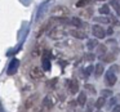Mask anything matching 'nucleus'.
I'll return each instance as SVG.
<instances>
[{"label": "nucleus", "mask_w": 120, "mask_h": 112, "mask_svg": "<svg viewBox=\"0 0 120 112\" xmlns=\"http://www.w3.org/2000/svg\"><path fill=\"white\" fill-rule=\"evenodd\" d=\"M38 99H39V94H31L30 97H27V99L25 101V108L27 109L32 108L35 106V103L38 102Z\"/></svg>", "instance_id": "f257e3e1"}, {"label": "nucleus", "mask_w": 120, "mask_h": 112, "mask_svg": "<svg viewBox=\"0 0 120 112\" xmlns=\"http://www.w3.org/2000/svg\"><path fill=\"white\" fill-rule=\"evenodd\" d=\"M18 65H19V61L17 59V58H13V59L11 61V63H9V66H8V70H7L8 75H14V73L17 72Z\"/></svg>", "instance_id": "f03ea898"}, {"label": "nucleus", "mask_w": 120, "mask_h": 112, "mask_svg": "<svg viewBox=\"0 0 120 112\" xmlns=\"http://www.w3.org/2000/svg\"><path fill=\"white\" fill-rule=\"evenodd\" d=\"M53 13L58 14V17H67L68 13H70V11L63 5H58V7H56V8L53 9Z\"/></svg>", "instance_id": "7ed1b4c3"}, {"label": "nucleus", "mask_w": 120, "mask_h": 112, "mask_svg": "<svg viewBox=\"0 0 120 112\" xmlns=\"http://www.w3.org/2000/svg\"><path fill=\"white\" fill-rule=\"evenodd\" d=\"M92 31H93V35L96 37H98V39H103L105 36H106V32H105V30L102 29L99 25H94L93 29H92Z\"/></svg>", "instance_id": "20e7f679"}, {"label": "nucleus", "mask_w": 120, "mask_h": 112, "mask_svg": "<svg viewBox=\"0 0 120 112\" xmlns=\"http://www.w3.org/2000/svg\"><path fill=\"white\" fill-rule=\"evenodd\" d=\"M43 70L41 68H39V67H32L31 68V71H30V76H31L32 79H40V77H43Z\"/></svg>", "instance_id": "39448f33"}, {"label": "nucleus", "mask_w": 120, "mask_h": 112, "mask_svg": "<svg viewBox=\"0 0 120 112\" xmlns=\"http://www.w3.org/2000/svg\"><path fill=\"white\" fill-rule=\"evenodd\" d=\"M106 83H107V85H115L116 84V76H115V73H112V71H107V73H106Z\"/></svg>", "instance_id": "423d86ee"}, {"label": "nucleus", "mask_w": 120, "mask_h": 112, "mask_svg": "<svg viewBox=\"0 0 120 112\" xmlns=\"http://www.w3.org/2000/svg\"><path fill=\"white\" fill-rule=\"evenodd\" d=\"M52 101H50V98H48V97H45L44 101H43V104H41V112H49V109L52 108Z\"/></svg>", "instance_id": "0eeeda50"}, {"label": "nucleus", "mask_w": 120, "mask_h": 112, "mask_svg": "<svg viewBox=\"0 0 120 112\" xmlns=\"http://www.w3.org/2000/svg\"><path fill=\"white\" fill-rule=\"evenodd\" d=\"M65 36V32L62 31V30H52V31L49 32V37L50 39H61V37Z\"/></svg>", "instance_id": "6e6552de"}, {"label": "nucleus", "mask_w": 120, "mask_h": 112, "mask_svg": "<svg viewBox=\"0 0 120 112\" xmlns=\"http://www.w3.org/2000/svg\"><path fill=\"white\" fill-rule=\"evenodd\" d=\"M68 89L72 94H76L79 91V83L76 80H71L68 81Z\"/></svg>", "instance_id": "1a4fd4ad"}, {"label": "nucleus", "mask_w": 120, "mask_h": 112, "mask_svg": "<svg viewBox=\"0 0 120 112\" xmlns=\"http://www.w3.org/2000/svg\"><path fill=\"white\" fill-rule=\"evenodd\" d=\"M70 34L72 35L74 37H76V39H85V37H86L85 32L79 31V30H72V31H70Z\"/></svg>", "instance_id": "9d476101"}, {"label": "nucleus", "mask_w": 120, "mask_h": 112, "mask_svg": "<svg viewBox=\"0 0 120 112\" xmlns=\"http://www.w3.org/2000/svg\"><path fill=\"white\" fill-rule=\"evenodd\" d=\"M86 103V94L85 93H79V97H78V104L79 106H84Z\"/></svg>", "instance_id": "9b49d317"}, {"label": "nucleus", "mask_w": 120, "mask_h": 112, "mask_svg": "<svg viewBox=\"0 0 120 112\" xmlns=\"http://www.w3.org/2000/svg\"><path fill=\"white\" fill-rule=\"evenodd\" d=\"M105 103H106V99H105V97H99V98L96 101V104H94V106H96L97 109H99V108H102V107L105 106Z\"/></svg>", "instance_id": "f8f14e48"}, {"label": "nucleus", "mask_w": 120, "mask_h": 112, "mask_svg": "<svg viewBox=\"0 0 120 112\" xmlns=\"http://www.w3.org/2000/svg\"><path fill=\"white\" fill-rule=\"evenodd\" d=\"M102 61H103V62H106V63H111V62H114V61H115V55L107 53L105 57H102Z\"/></svg>", "instance_id": "ddd939ff"}, {"label": "nucleus", "mask_w": 120, "mask_h": 112, "mask_svg": "<svg viewBox=\"0 0 120 112\" xmlns=\"http://www.w3.org/2000/svg\"><path fill=\"white\" fill-rule=\"evenodd\" d=\"M97 52H98V54H99V55L106 54V53H107V48H106V45H103V44L97 45Z\"/></svg>", "instance_id": "4468645a"}, {"label": "nucleus", "mask_w": 120, "mask_h": 112, "mask_svg": "<svg viewBox=\"0 0 120 112\" xmlns=\"http://www.w3.org/2000/svg\"><path fill=\"white\" fill-rule=\"evenodd\" d=\"M43 68H44V71H48L50 68V62L47 57L43 58Z\"/></svg>", "instance_id": "2eb2a0df"}, {"label": "nucleus", "mask_w": 120, "mask_h": 112, "mask_svg": "<svg viewBox=\"0 0 120 112\" xmlns=\"http://www.w3.org/2000/svg\"><path fill=\"white\" fill-rule=\"evenodd\" d=\"M71 23H72L74 26H76V27H81V26H83V23H81V21L78 18V17H74V18L71 19Z\"/></svg>", "instance_id": "dca6fc26"}, {"label": "nucleus", "mask_w": 120, "mask_h": 112, "mask_svg": "<svg viewBox=\"0 0 120 112\" xmlns=\"http://www.w3.org/2000/svg\"><path fill=\"white\" fill-rule=\"evenodd\" d=\"M48 26H49V22H48V23H45L44 26H41V29H40V30H39V32H38V37H40L43 34H44V32H45V30L48 29Z\"/></svg>", "instance_id": "f3484780"}, {"label": "nucleus", "mask_w": 120, "mask_h": 112, "mask_svg": "<svg viewBox=\"0 0 120 112\" xmlns=\"http://www.w3.org/2000/svg\"><path fill=\"white\" fill-rule=\"evenodd\" d=\"M94 21L96 22H102V23H107V22H110V19L107 18V17H97V18H94Z\"/></svg>", "instance_id": "a211bd4d"}, {"label": "nucleus", "mask_w": 120, "mask_h": 112, "mask_svg": "<svg viewBox=\"0 0 120 112\" xmlns=\"http://www.w3.org/2000/svg\"><path fill=\"white\" fill-rule=\"evenodd\" d=\"M88 4H89V0H80V1L76 3V7H78V8H81V7H85V5H88Z\"/></svg>", "instance_id": "6ab92c4d"}, {"label": "nucleus", "mask_w": 120, "mask_h": 112, "mask_svg": "<svg viewBox=\"0 0 120 112\" xmlns=\"http://www.w3.org/2000/svg\"><path fill=\"white\" fill-rule=\"evenodd\" d=\"M94 68H96V75L97 76H99L102 72H103V66H102V65H97Z\"/></svg>", "instance_id": "aec40b11"}, {"label": "nucleus", "mask_w": 120, "mask_h": 112, "mask_svg": "<svg viewBox=\"0 0 120 112\" xmlns=\"http://www.w3.org/2000/svg\"><path fill=\"white\" fill-rule=\"evenodd\" d=\"M99 12H101L102 14H107L110 12V9H109V7H107V5H103L101 9H99Z\"/></svg>", "instance_id": "412c9836"}, {"label": "nucleus", "mask_w": 120, "mask_h": 112, "mask_svg": "<svg viewBox=\"0 0 120 112\" xmlns=\"http://www.w3.org/2000/svg\"><path fill=\"white\" fill-rule=\"evenodd\" d=\"M93 68H94L93 66H92V65H89L88 67L85 68V75H90V73L93 72Z\"/></svg>", "instance_id": "4be33fe9"}, {"label": "nucleus", "mask_w": 120, "mask_h": 112, "mask_svg": "<svg viewBox=\"0 0 120 112\" xmlns=\"http://www.w3.org/2000/svg\"><path fill=\"white\" fill-rule=\"evenodd\" d=\"M96 40H89V41H88V48H89V49H93V48L94 47H96Z\"/></svg>", "instance_id": "5701e85b"}, {"label": "nucleus", "mask_w": 120, "mask_h": 112, "mask_svg": "<svg viewBox=\"0 0 120 112\" xmlns=\"http://www.w3.org/2000/svg\"><path fill=\"white\" fill-rule=\"evenodd\" d=\"M102 94H103V97H111V95H112V91L105 89V90H102Z\"/></svg>", "instance_id": "b1692460"}, {"label": "nucleus", "mask_w": 120, "mask_h": 112, "mask_svg": "<svg viewBox=\"0 0 120 112\" xmlns=\"http://www.w3.org/2000/svg\"><path fill=\"white\" fill-rule=\"evenodd\" d=\"M106 34L107 35H112V34H114V30H112L111 27H109V29H107V31H106Z\"/></svg>", "instance_id": "393cba45"}, {"label": "nucleus", "mask_w": 120, "mask_h": 112, "mask_svg": "<svg viewBox=\"0 0 120 112\" xmlns=\"http://www.w3.org/2000/svg\"><path fill=\"white\" fill-rule=\"evenodd\" d=\"M111 112H120V106H115Z\"/></svg>", "instance_id": "a878e982"}, {"label": "nucleus", "mask_w": 120, "mask_h": 112, "mask_svg": "<svg viewBox=\"0 0 120 112\" xmlns=\"http://www.w3.org/2000/svg\"><path fill=\"white\" fill-rule=\"evenodd\" d=\"M93 55H92V54H89V55H86V59H89V61H92V59H93Z\"/></svg>", "instance_id": "bb28decb"}, {"label": "nucleus", "mask_w": 120, "mask_h": 112, "mask_svg": "<svg viewBox=\"0 0 120 112\" xmlns=\"http://www.w3.org/2000/svg\"><path fill=\"white\" fill-rule=\"evenodd\" d=\"M97 112H101V111H97Z\"/></svg>", "instance_id": "cd10ccee"}]
</instances>
